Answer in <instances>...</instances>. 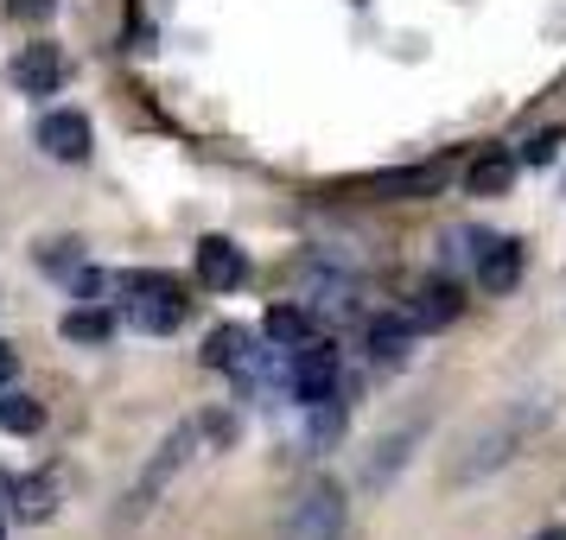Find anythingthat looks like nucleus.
I'll list each match as a JSON object with an SVG mask.
<instances>
[{
  "instance_id": "1",
  "label": "nucleus",
  "mask_w": 566,
  "mask_h": 540,
  "mask_svg": "<svg viewBox=\"0 0 566 540\" xmlns=\"http://www.w3.org/2000/svg\"><path fill=\"white\" fill-rule=\"evenodd\" d=\"M205 445H230V420H223V413H210V420H185L179 433H172L166 445H159L154 464H147V470H140V484H134L128 509H147V502H154L159 489L172 484V477H179L185 464H191L198 452H205Z\"/></svg>"
},
{
  "instance_id": "2",
  "label": "nucleus",
  "mask_w": 566,
  "mask_h": 540,
  "mask_svg": "<svg viewBox=\"0 0 566 540\" xmlns=\"http://www.w3.org/2000/svg\"><path fill=\"white\" fill-rule=\"evenodd\" d=\"M541 420H547V407H541V401H535V407L522 401V407H510L503 420H490L484 433H471V438H464V458L452 464V484H471V477H490V470H503V464L515 458V445L535 433Z\"/></svg>"
},
{
  "instance_id": "3",
  "label": "nucleus",
  "mask_w": 566,
  "mask_h": 540,
  "mask_svg": "<svg viewBox=\"0 0 566 540\" xmlns=\"http://www.w3.org/2000/svg\"><path fill=\"white\" fill-rule=\"evenodd\" d=\"M344 515H350L344 489L332 477H318V484H306L293 496V509L281 521V540H344Z\"/></svg>"
},
{
  "instance_id": "4",
  "label": "nucleus",
  "mask_w": 566,
  "mask_h": 540,
  "mask_svg": "<svg viewBox=\"0 0 566 540\" xmlns=\"http://www.w3.org/2000/svg\"><path fill=\"white\" fill-rule=\"evenodd\" d=\"M122 293H134L128 299V318L140 325V331H179L185 325V293L172 274H122Z\"/></svg>"
},
{
  "instance_id": "5",
  "label": "nucleus",
  "mask_w": 566,
  "mask_h": 540,
  "mask_svg": "<svg viewBox=\"0 0 566 540\" xmlns=\"http://www.w3.org/2000/svg\"><path fill=\"white\" fill-rule=\"evenodd\" d=\"M293 394L300 401H325V394H337V350L325 343V337H306L300 350H293Z\"/></svg>"
},
{
  "instance_id": "6",
  "label": "nucleus",
  "mask_w": 566,
  "mask_h": 540,
  "mask_svg": "<svg viewBox=\"0 0 566 540\" xmlns=\"http://www.w3.org/2000/svg\"><path fill=\"white\" fill-rule=\"evenodd\" d=\"M446 159H433V166H395V172H376V179H363L357 191H369V198H433L439 184H446Z\"/></svg>"
},
{
  "instance_id": "7",
  "label": "nucleus",
  "mask_w": 566,
  "mask_h": 540,
  "mask_svg": "<svg viewBox=\"0 0 566 540\" xmlns=\"http://www.w3.org/2000/svg\"><path fill=\"white\" fill-rule=\"evenodd\" d=\"M198 280L210 293H235V286L249 280V261H242V248H235L230 235H205L198 242Z\"/></svg>"
},
{
  "instance_id": "8",
  "label": "nucleus",
  "mask_w": 566,
  "mask_h": 540,
  "mask_svg": "<svg viewBox=\"0 0 566 540\" xmlns=\"http://www.w3.org/2000/svg\"><path fill=\"white\" fill-rule=\"evenodd\" d=\"M459 311H464V293H459V286H452V280H427V286L408 299V311H401V318H408L413 331H446Z\"/></svg>"
},
{
  "instance_id": "9",
  "label": "nucleus",
  "mask_w": 566,
  "mask_h": 540,
  "mask_svg": "<svg viewBox=\"0 0 566 540\" xmlns=\"http://www.w3.org/2000/svg\"><path fill=\"white\" fill-rule=\"evenodd\" d=\"M39 147L52 159H64V166H77V159H90V121H83L77 108H52L39 121Z\"/></svg>"
},
{
  "instance_id": "10",
  "label": "nucleus",
  "mask_w": 566,
  "mask_h": 540,
  "mask_svg": "<svg viewBox=\"0 0 566 540\" xmlns=\"http://www.w3.org/2000/svg\"><path fill=\"white\" fill-rule=\"evenodd\" d=\"M522 255H528V248L510 242V235H484V248L471 261V267H478V286H484V293H510V286L522 280Z\"/></svg>"
},
{
  "instance_id": "11",
  "label": "nucleus",
  "mask_w": 566,
  "mask_h": 540,
  "mask_svg": "<svg viewBox=\"0 0 566 540\" xmlns=\"http://www.w3.org/2000/svg\"><path fill=\"white\" fill-rule=\"evenodd\" d=\"M64 71H71V64H64L57 45H27V52L13 57V83H20L27 96H52L57 83H64Z\"/></svg>"
},
{
  "instance_id": "12",
  "label": "nucleus",
  "mask_w": 566,
  "mask_h": 540,
  "mask_svg": "<svg viewBox=\"0 0 566 540\" xmlns=\"http://www.w3.org/2000/svg\"><path fill=\"white\" fill-rule=\"evenodd\" d=\"M420 433H427V426H401V433H388L382 445H376V458L363 464V484H369V489H388V484H395V470L413 458Z\"/></svg>"
},
{
  "instance_id": "13",
  "label": "nucleus",
  "mask_w": 566,
  "mask_h": 540,
  "mask_svg": "<svg viewBox=\"0 0 566 540\" xmlns=\"http://www.w3.org/2000/svg\"><path fill=\"white\" fill-rule=\"evenodd\" d=\"M205 362L210 369H235V375H249L255 369V337L242 331V325H217L205 337Z\"/></svg>"
},
{
  "instance_id": "14",
  "label": "nucleus",
  "mask_w": 566,
  "mask_h": 540,
  "mask_svg": "<svg viewBox=\"0 0 566 540\" xmlns=\"http://www.w3.org/2000/svg\"><path fill=\"white\" fill-rule=\"evenodd\" d=\"M464 184H471L478 198H503V191L515 184V159L490 147V153H478V159H471V172H464Z\"/></svg>"
},
{
  "instance_id": "15",
  "label": "nucleus",
  "mask_w": 566,
  "mask_h": 540,
  "mask_svg": "<svg viewBox=\"0 0 566 540\" xmlns=\"http://www.w3.org/2000/svg\"><path fill=\"white\" fill-rule=\"evenodd\" d=\"M261 331L274 337L281 350H300L306 337H318V318H312L306 306H274V311H268V325H261Z\"/></svg>"
},
{
  "instance_id": "16",
  "label": "nucleus",
  "mask_w": 566,
  "mask_h": 540,
  "mask_svg": "<svg viewBox=\"0 0 566 540\" xmlns=\"http://www.w3.org/2000/svg\"><path fill=\"white\" fill-rule=\"evenodd\" d=\"M13 502H20V521H52L57 477H52V470H39V477H27V484H13Z\"/></svg>"
},
{
  "instance_id": "17",
  "label": "nucleus",
  "mask_w": 566,
  "mask_h": 540,
  "mask_svg": "<svg viewBox=\"0 0 566 540\" xmlns=\"http://www.w3.org/2000/svg\"><path fill=\"white\" fill-rule=\"evenodd\" d=\"M64 337H71V343H108V337H115V311L108 306L64 311Z\"/></svg>"
},
{
  "instance_id": "18",
  "label": "nucleus",
  "mask_w": 566,
  "mask_h": 540,
  "mask_svg": "<svg viewBox=\"0 0 566 540\" xmlns=\"http://www.w3.org/2000/svg\"><path fill=\"white\" fill-rule=\"evenodd\" d=\"M45 426V407L32 401V394H13V388H0V433H39Z\"/></svg>"
},
{
  "instance_id": "19",
  "label": "nucleus",
  "mask_w": 566,
  "mask_h": 540,
  "mask_svg": "<svg viewBox=\"0 0 566 540\" xmlns=\"http://www.w3.org/2000/svg\"><path fill=\"white\" fill-rule=\"evenodd\" d=\"M369 350H376V362H401L413 350V325L408 318H376L369 325Z\"/></svg>"
},
{
  "instance_id": "20",
  "label": "nucleus",
  "mask_w": 566,
  "mask_h": 540,
  "mask_svg": "<svg viewBox=\"0 0 566 540\" xmlns=\"http://www.w3.org/2000/svg\"><path fill=\"white\" fill-rule=\"evenodd\" d=\"M337 433H344V407H337V394L312 401V407H306V452H325Z\"/></svg>"
},
{
  "instance_id": "21",
  "label": "nucleus",
  "mask_w": 566,
  "mask_h": 540,
  "mask_svg": "<svg viewBox=\"0 0 566 540\" xmlns=\"http://www.w3.org/2000/svg\"><path fill=\"white\" fill-rule=\"evenodd\" d=\"M39 267H45V274H77L83 242H71V235H64V242H45V248H39Z\"/></svg>"
},
{
  "instance_id": "22",
  "label": "nucleus",
  "mask_w": 566,
  "mask_h": 540,
  "mask_svg": "<svg viewBox=\"0 0 566 540\" xmlns=\"http://www.w3.org/2000/svg\"><path fill=\"white\" fill-rule=\"evenodd\" d=\"M108 293H122V274H77V299L103 306Z\"/></svg>"
},
{
  "instance_id": "23",
  "label": "nucleus",
  "mask_w": 566,
  "mask_h": 540,
  "mask_svg": "<svg viewBox=\"0 0 566 540\" xmlns=\"http://www.w3.org/2000/svg\"><path fill=\"white\" fill-rule=\"evenodd\" d=\"M560 140H566V128H547V134H535V140L522 147V159H528V166H547V159L560 153Z\"/></svg>"
},
{
  "instance_id": "24",
  "label": "nucleus",
  "mask_w": 566,
  "mask_h": 540,
  "mask_svg": "<svg viewBox=\"0 0 566 540\" xmlns=\"http://www.w3.org/2000/svg\"><path fill=\"white\" fill-rule=\"evenodd\" d=\"M7 7H13V20H45L57 0H7Z\"/></svg>"
},
{
  "instance_id": "25",
  "label": "nucleus",
  "mask_w": 566,
  "mask_h": 540,
  "mask_svg": "<svg viewBox=\"0 0 566 540\" xmlns=\"http://www.w3.org/2000/svg\"><path fill=\"white\" fill-rule=\"evenodd\" d=\"M13 375H20V357H13V343H0V388L13 382Z\"/></svg>"
},
{
  "instance_id": "26",
  "label": "nucleus",
  "mask_w": 566,
  "mask_h": 540,
  "mask_svg": "<svg viewBox=\"0 0 566 540\" xmlns=\"http://www.w3.org/2000/svg\"><path fill=\"white\" fill-rule=\"evenodd\" d=\"M535 540H566V528H541V534Z\"/></svg>"
},
{
  "instance_id": "27",
  "label": "nucleus",
  "mask_w": 566,
  "mask_h": 540,
  "mask_svg": "<svg viewBox=\"0 0 566 540\" xmlns=\"http://www.w3.org/2000/svg\"><path fill=\"white\" fill-rule=\"evenodd\" d=\"M0 496H13V477H7V470H0Z\"/></svg>"
},
{
  "instance_id": "28",
  "label": "nucleus",
  "mask_w": 566,
  "mask_h": 540,
  "mask_svg": "<svg viewBox=\"0 0 566 540\" xmlns=\"http://www.w3.org/2000/svg\"><path fill=\"white\" fill-rule=\"evenodd\" d=\"M0 540H7V528H0Z\"/></svg>"
}]
</instances>
